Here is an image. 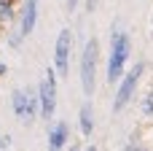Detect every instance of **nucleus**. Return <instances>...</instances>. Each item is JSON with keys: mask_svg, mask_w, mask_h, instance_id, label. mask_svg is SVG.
Segmentation results:
<instances>
[{"mask_svg": "<svg viewBox=\"0 0 153 151\" xmlns=\"http://www.w3.org/2000/svg\"><path fill=\"white\" fill-rule=\"evenodd\" d=\"M35 19H38V0H27V5H24V16H22V27H19V35L13 38V46L19 43V38H24V35L32 32Z\"/></svg>", "mask_w": 153, "mask_h": 151, "instance_id": "obj_6", "label": "nucleus"}, {"mask_svg": "<svg viewBox=\"0 0 153 151\" xmlns=\"http://www.w3.org/2000/svg\"><path fill=\"white\" fill-rule=\"evenodd\" d=\"M70 46H73V32L62 30L56 38V51H54V62L62 78H67V65H70Z\"/></svg>", "mask_w": 153, "mask_h": 151, "instance_id": "obj_4", "label": "nucleus"}, {"mask_svg": "<svg viewBox=\"0 0 153 151\" xmlns=\"http://www.w3.org/2000/svg\"><path fill=\"white\" fill-rule=\"evenodd\" d=\"M5 3H11V0H5Z\"/></svg>", "mask_w": 153, "mask_h": 151, "instance_id": "obj_13", "label": "nucleus"}, {"mask_svg": "<svg viewBox=\"0 0 153 151\" xmlns=\"http://www.w3.org/2000/svg\"><path fill=\"white\" fill-rule=\"evenodd\" d=\"M100 5V0H86V11H94Z\"/></svg>", "mask_w": 153, "mask_h": 151, "instance_id": "obj_11", "label": "nucleus"}, {"mask_svg": "<svg viewBox=\"0 0 153 151\" xmlns=\"http://www.w3.org/2000/svg\"><path fill=\"white\" fill-rule=\"evenodd\" d=\"M75 5H78V0H67V11H75Z\"/></svg>", "mask_w": 153, "mask_h": 151, "instance_id": "obj_12", "label": "nucleus"}, {"mask_svg": "<svg viewBox=\"0 0 153 151\" xmlns=\"http://www.w3.org/2000/svg\"><path fill=\"white\" fill-rule=\"evenodd\" d=\"M67 132H70V130H67V122H59V124L51 130V135H48V146H51V149H62V146L67 143Z\"/></svg>", "mask_w": 153, "mask_h": 151, "instance_id": "obj_8", "label": "nucleus"}, {"mask_svg": "<svg viewBox=\"0 0 153 151\" xmlns=\"http://www.w3.org/2000/svg\"><path fill=\"white\" fill-rule=\"evenodd\" d=\"M140 73H143V65H134L132 73H129V76L124 78V84L118 86V95H116V103H113L116 111H124L126 103L132 100V95H134V89H137V81H140Z\"/></svg>", "mask_w": 153, "mask_h": 151, "instance_id": "obj_5", "label": "nucleus"}, {"mask_svg": "<svg viewBox=\"0 0 153 151\" xmlns=\"http://www.w3.org/2000/svg\"><path fill=\"white\" fill-rule=\"evenodd\" d=\"M91 130H94V122H91V105L86 103V105L81 108V132L89 138V135H91Z\"/></svg>", "mask_w": 153, "mask_h": 151, "instance_id": "obj_9", "label": "nucleus"}, {"mask_svg": "<svg viewBox=\"0 0 153 151\" xmlns=\"http://www.w3.org/2000/svg\"><path fill=\"white\" fill-rule=\"evenodd\" d=\"M56 111V81H54V73L46 70V78L40 81V113L43 119H51Z\"/></svg>", "mask_w": 153, "mask_h": 151, "instance_id": "obj_3", "label": "nucleus"}, {"mask_svg": "<svg viewBox=\"0 0 153 151\" xmlns=\"http://www.w3.org/2000/svg\"><path fill=\"white\" fill-rule=\"evenodd\" d=\"M11 100H13V111H16V116H19L22 122H30V100L24 97V92L16 89Z\"/></svg>", "mask_w": 153, "mask_h": 151, "instance_id": "obj_7", "label": "nucleus"}, {"mask_svg": "<svg viewBox=\"0 0 153 151\" xmlns=\"http://www.w3.org/2000/svg\"><path fill=\"white\" fill-rule=\"evenodd\" d=\"M132 51V41L126 32H116L113 35V46H110V62H108V84H116L124 73V65L129 59Z\"/></svg>", "mask_w": 153, "mask_h": 151, "instance_id": "obj_1", "label": "nucleus"}, {"mask_svg": "<svg viewBox=\"0 0 153 151\" xmlns=\"http://www.w3.org/2000/svg\"><path fill=\"white\" fill-rule=\"evenodd\" d=\"M97 54H100V43H97V38H89V41H86V49H83V59H81V84H83L86 97H91V95H94Z\"/></svg>", "mask_w": 153, "mask_h": 151, "instance_id": "obj_2", "label": "nucleus"}, {"mask_svg": "<svg viewBox=\"0 0 153 151\" xmlns=\"http://www.w3.org/2000/svg\"><path fill=\"white\" fill-rule=\"evenodd\" d=\"M11 16V5L8 3H0V19H8Z\"/></svg>", "mask_w": 153, "mask_h": 151, "instance_id": "obj_10", "label": "nucleus"}]
</instances>
